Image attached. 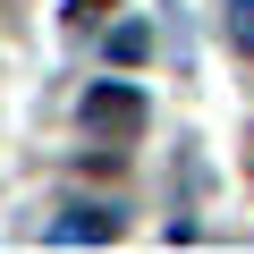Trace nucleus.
I'll use <instances>...</instances> for the list:
<instances>
[{"label": "nucleus", "instance_id": "obj_1", "mask_svg": "<svg viewBox=\"0 0 254 254\" xmlns=\"http://www.w3.org/2000/svg\"><path fill=\"white\" fill-rule=\"evenodd\" d=\"M85 127H144V93H127V85H93V93H85Z\"/></svg>", "mask_w": 254, "mask_h": 254}, {"label": "nucleus", "instance_id": "obj_2", "mask_svg": "<svg viewBox=\"0 0 254 254\" xmlns=\"http://www.w3.org/2000/svg\"><path fill=\"white\" fill-rule=\"evenodd\" d=\"M110 229H119V212H110V203H68V220H60L51 237H60V246H76V237L93 246V237H110Z\"/></svg>", "mask_w": 254, "mask_h": 254}, {"label": "nucleus", "instance_id": "obj_3", "mask_svg": "<svg viewBox=\"0 0 254 254\" xmlns=\"http://www.w3.org/2000/svg\"><path fill=\"white\" fill-rule=\"evenodd\" d=\"M144 51H153V34H144V26H119V34H110V60H119V68H136Z\"/></svg>", "mask_w": 254, "mask_h": 254}, {"label": "nucleus", "instance_id": "obj_4", "mask_svg": "<svg viewBox=\"0 0 254 254\" xmlns=\"http://www.w3.org/2000/svg\"><path fill=\"white\" fill-rule=\"evenodd\" d=\"M229 26H237V43L254 51V0H229Z\"/></svg>", "mask_w": 254, "mask_h": 254}]
</instances>
